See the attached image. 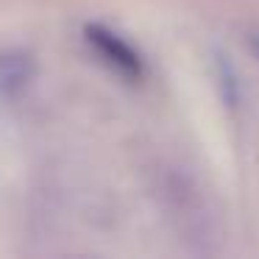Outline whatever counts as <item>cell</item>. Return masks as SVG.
<instances>
[{"mask_svg": "<svg viewBox=\"0 0 259 259\" xmlns=\"http://www.w3.org/2000/svg\"><path fill=\"white\" fill-rule=\"evenodd\" d=\"M34 78V59L25 53H0V95H14Z\"/></svg>", "mask_w": 259, "mask_h": 259, "instance_id": "7a4b0ae2", "label": "cell"}, {"mask_svg": "<svg viewBox=\"0 0 259 259\" xmlns=\"http://www.w3.org/2000/svg\"><path fill=\"white\" fill-rule=\"evenodd\" d=\"M84 39H87V45L101 56V62L109 64L120 78L131 81V84H140V81L145 78V64H142L140 53H137L134 48L123 39V36L114 34L112 28L98 25V23L95 25H87V28H84Z\"/></svg>", "mask_w": 259, "mask_h": 259, "instance_id": "6da1fadb", "label": "cell"}, {"mask_svg": "<svg viewBox=\"0 0 259 259\" xmlns=\"http://www.w3.org/2000/svg\"><path fill=\"white\" fill-rule=\"evenodd\" d=\"M253 51H256V56H259V36L253 39Z\"/></svg>", "mask_w": 259, "mask_h": 259, "instance_id": "3957f363", "label": "cell"}]
</instances>
